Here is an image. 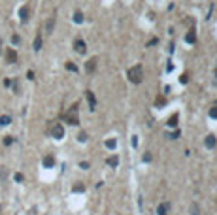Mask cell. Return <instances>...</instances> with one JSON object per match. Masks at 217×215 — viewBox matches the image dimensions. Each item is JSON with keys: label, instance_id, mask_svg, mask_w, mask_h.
<instances>
[{"label": "cell", "instance_id": "6da1fadb", "mask_svg": "<svg viewBox=\"0 0 217 215\" xmlns=\"http://www.w3.org/2000/svg\"><path fill=\"white\" fill-rule=\"evenodd\" d=\"M127 77H128V81L134 83V85H140V83H142V79H144V68H142V64L130 66L128 72H127Z\"/></svg>", "mask_w": 217, "mask_h": 215}, {"label": "cell", "instance_id": "7a4b0ae2", "mask_svg": "<svg viewBox=\"0 0 217 215\" xmlns=\"http://www.w3.org/2000/svg\"><path fill=\"white\" fill-rule=\"evenodd\" d=\"M64 119H66V123H70V124H79V117H78V106H72L70 109H68V113L64 115Z\"/></svg>", "mask_w": 217, "mask_h": 215}, {"label": "cell", "instance_id": "3957f363", "mask_svg": "<svg viewBox=\"0 0 217 215\" xmlns=\"http://www.w3.org/2000/svg\"><path fill=\"white\" fill-rule=\"evenodd\" d=\"M85 98H87V102H89V108L96 109V98L93 95V91H85Z\"/></svg>", "mask_w": 217, "mask_h": 215}, {"label": "cell", "instance_id": "277c9868", "mask_svg": "<svg viewBox=\"0 0 217 215\" xmlns=\"http://www.w3.org/2000/svg\"><path fill=\"white\" fill-rule=\"evenodd\" d=\"M53 136H55V140H62L64 138V128H62V124H55L53 127Z\"/></svg>", "mask_w": 217, "mask_h": 215}, {"label": "cell", "instance_id": "5b68a950", "mask_svg": "<svg viewBox=\"0 0 217 215\" xmlns=\"http://www.w3.org/2000/svg\"><path fill=\"white\" fill-rule=\"evenodd\" d=\"M96 62H98V61H96V57H93V59H89V61H87L85 62V72H94L96 70Z\"/></svg>", "mask_w": 217, "mask_h": 215}, {"label": "cell", "instance_id": "8992f818", "mask_svg": "<svg viewBox=\"0 0 217 215\" xmlns=\"http://www.w3.org/2000/svg\"><path fill=\"white\" fill-rule=\"evenodd\" d=\"M6 59H8V62H9V64L17 62V53H15V49H12V47H9V49L6 51Z\"/></svg>", "mask_w": 217, "mask_h": 215}, {"label": "cell", "instance_id": "52a82bcc", "mask_svg": "<svg viewBox=\"0 0 217 215\" xmlns=\"http://www.w3.org/2000/svg\"><path fill=\"white\" fill-rule=\"evenodd\" d=\"M204 143H206V147H208V149H213L215 143H217L215 136H213V134H208V136H206V140H204Z\"/></svg>", "mask_w": 217, "mask_h": 215}, {"label": "cell", "instance_id": "ba28073f", "mask_svg": "<svg viewBox=\"0 0 217 215\" xmlns=\"http://www.w3.org/2000/svg\"><path fill=\"white\" fill-rule=\"evenodd\" d=\"M74 47H75V51L81 53V55L87 51V45H85V42H83V40H75V42H74Z\"/></svg>", "mask_w": 217, "mask_h": 215}, {"label": "cell", "instance_id": "9c48e42d", "mask_svg": "<svg viewBox=\"0 0 217 215\" xmlns=\"http://www.w3.org/2000/svg\"><path fill=\"white\" fill-rule=\"evenodd\" d=\"M168 209H170V206L166 202H162V204H159V208H157V215H168Z\"/></svg>", "mask_w": 217, "mask_h": 215}, {"label": "cell", "instance_id": "30bf717a", "mask_svg": "<svg viewBox=\"0 0 217 215\" xmlns=\"http://www.w3.org/2000/svg\"><path fill=\"white\" fill-rule=\"evenodd\" d=\"M43 166H46V168L55 166V157H53V155H47L46 158H43Z\"/></svg>", "mask_w": 217, "mask_h": 215}, {"label": "cell", "instance_id": "8fae6325", "mask_svg": "<svg viewBox=\"0 0 217 215\" xmlns=\"http://www.w3.org/2000/svg\"><path fill=\"white\" fill-rule=\"evenodd\" d=\"M166 102H168L166 96H160V95H159V96L155 98V106H157V108H162V106H166Z\"/></svg>", "mask_w": 217, "mask_h": 215}, {"label": "cell", "instance_id": "7c38bea8", "mask_svg": "<svg viewBox=\"0 0 217 215\" xmlns=\"http://www.w3.org/2000/svg\"><path fill=\"white\" fill-rule=\"evenodd\" d=\"M19 17H21V21H27L28 19V8L27 6H23L19 9Z\"/></svg>", "mask_w": 217, "mask_h": 215}, {"label": "cell", "instance_id": "4fadbf2b", "mask_svg": "<svg viewBox=\"0 0 217 215\" xmlns=\"http://www.w3.org/2000/svg\"><path fill=\"white\" fill-rule=\"evenodd\" d=\"M108 164H110L112 168H115V166L119 164V158H117V155H112V157H108Z\"/></svg>", "mask_w": 217, "mask_h": 215}, {"label": "cell", "instance_id": "5bb4252c", "mask_svg": "<svg viewBox=\"0 0 217 215\" xmlns=\"http://www.w3.org/2000/svg\"><path fill=\"white\" fill-rule=\"evenodd\" d=\"M185 40H187L189 43H194V42H197V34H194V30H189V32H187Z\"/></svg>", "mask_w": 217, "mask_h": 215}, {"label": "cell", "instance_id": "9a60e30c", "mask_svg": "<svg viewBox=\"0 0 217 215\" xmlns=\"http://www.w3.org/2000/svg\"><path fill=\"white\" fill-rule=\"evenodd\" d=\"M178 121H179V115L176 113V115H172L168 119V127H178Z\"/></svg>", "mask_w": 217, "mask_h": 215}, {"label": "cell", "instance_id": "2e32d148", "mask_svg": "<svg viewBox=\"0 0 217 215\" xmlns=\"http://www.w3.org/2000/svg\"><path fill=\"white\" fill-rule=\"evenodd\" d=\"M106 147H108V149H115V147H117V140L115 138L106 140Z\"/></svg>", "mask_w": 217, "mask_h": 215}, {"label": "cell", "instance_id": "e0dca14e", "mask_svg": "<svg viewBox=\"0 0 217 215\" xmlns=\"http://www.w3.org/2000/svg\"><path fill=\"white\" fill-rule=\"evenodd\" d=\"M72 191H74V192H83V191H85V185H83V183H79V181H78V183L74 185V189H72Z\"/></svg>", "mask_w": 217, "mask_h": 215}, {"label": "cell", "instance_id": "ac0fdd59", "mask_svg": "<svg viewBox=\"0 0 217 215\" xmlns=\"http://www.w3.org/2000/svg\"><path fill=\"white\" fill-rule=\"evenodd\" d=\"M74 21L75 23H83V13H81V11H75V13H74Z\"/></svg>", "mask_w": 217, "mask_h": 215}, {"label": "cell", "instance_id": "d6986e66", "mask_svg": "<svg viewBox=\"0 0 217 215\" xmlns=\"http://www.w3.org/2000/svg\"><path fill=\"white\" fill-rule=\"evenodd\" d=\"M9 123H12L9 115H2V117H0V124H9Z\"/></svg>", "mask_w": 217, "mask_h": 215}, {"label": "cell", "instance_id": "ffe728a7", "mask_svg": "<svg viewBox=\"0 0 217 215\" xmlns=\"http://www.w3.org/2000/svg\"><path fill=\"white\" fill-rule=\"evenodd\" d=\"M40 47H42V38H40V36H36V40H34V49L38 51Z\"/></svg>", "mask_w": 217, "mask_h": 215}, {"label": "cell", "instance_id": "44dd1931", "mask_svg": "<svg viewBox=\"0 0 217 215\" xmlns=\"http://www.w3.org/2000/svg\"><path fill=\"white\" fill-rule=\"evenodd\" d=\"M66 68H68L70 72H78V66H75L74 62H66Z\"/></svg>", "mask_w": 217, "mask_h": 215}, {"label": "cell", "instance_id": "7402d4cb", "mask_svg": "<svg viewBox=\"0 0 217 215\" xmlns=\"http://www.w3.org/2000/svg\"><path fill=\"white\" fill-rule=\"evenodd\" d=\"M179 81L185 85V83H189V74H181V77H179Z\"/></svg>", "mask_w": 217, "mask_h": 215}, {"label": "cell", "instance_id": "603a6c76", "mask_svg": "<svg viewBox=\"0 0 217 215\" xmlns=\"http://www.w3.org/2000/svg\"><path fill=\"white\" fill-rule=\"evenodd\" d=\"M210 117H211V119H217V106H213V108L210 109Z\"/></svg>", "mask_w": 217, "mask_h": 215}, {"label": "cell", "instance_id": "cb8c5ba5", "mask_svg": "<svg viewBox=\"0 0 217 215\" xmlns=\"http://www.w3.org/2000/svg\"><path fill=\"white\" fill-rule=\"evenodd\" d=\"M53 27H55V19H49V21H47V32H51Z\"/></svg>", "mask_w": 217, "mask_h": 215}, {"label": "cell", "instance_id": "d4e9b609", "mask_svg": "<svg viewBox=\"0 0 217 215\" xmlns=\"http://www.w3.org/2000/svg\"><path fill=\"white\" fill-rule=\"evenodd\" d=\"M87 138H89V136H87V132H79V136H78L79 142H87Z\"/></svg>", "mask_w": 217, "mask_h": 215}, {"label": "cell", "instance_id": "484cf974", "mask_svg": "<svg viewBox=\"0 0 217 215\" xmlns=\"http://www.w3.org/2000/svg\"><path fill=\"white\" fill-rule=\"evenodd\" d=\"M191 213H193V215H200V213H198V206H197V204H193V206H191Z\"/></svg>", "mask_w": 217, "mask_h": 215}, {"label": "cell", "instance_id": "4316f807", "mask_svg": "<svg viewBox=\"0 0 217 215\" xmlns=\"http://www.w3.org/2000/svg\"><path fill=\"white\" fill-rule=\"evenodd\" d=\"M142 158H144V162H149V161H151V153H145Z\"/></svg>", "mask_w": 217, "mask_h": 215}, {"label": "cell", "instance_id": "83f0119b", "mask_svg": "<svg viewBox=\"0 0 217 215\" xmlns=\"http://www.w3.org/2000/svg\"><path fill=\"white\" fill-rule=\"evenodd\" d=\"M79 168H83V170H87V168H89V162H81V164H79Z\"/></svg>", "mask_w": 217, "mask_h": 215}, {"label": "cell", "instance_id": "f1b7e54d", "mask_svg": "<svg viewBox=\"0 0 217 215\" xmlns=\"http://www.w3.org/2000/svg\"><path fill=\"white\" fill-rule=\"evenodd\" d=\"M215 77H217V68H215Z\"/></svg>", "mask_w": 217, "mask_h": 215}]
</instances>
